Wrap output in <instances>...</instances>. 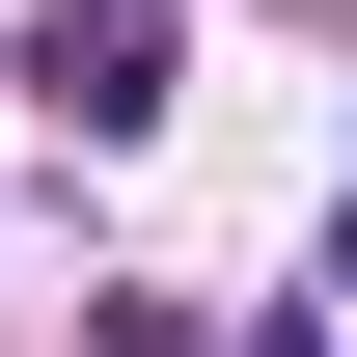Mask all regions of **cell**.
Segmentation results:
<instances>
[{
  "label": "cell",
  "instance_id": "1",
  "mask_svg": "<svg viewBox=\"0 0 357 357\" xmlns=\"http://www.w3.org/2000/svg\"><path fill=\"white\" fill-rule=\"evenodd\" d=\"M28 110L55 137H137L165 110V0H28Z\"/></svg>",
  "mask_w": 357,
  "mask_h": 357
},
{
  "label": "cell",
  "instance_id": "2",
  "mask_svg": "<svg viewBox=\"0 0 357 357\" xmlns=\"http://www.w3.org/2000/svg\"><path fill=\"white\" fill-rule=\"evenodd\" d=\"M248 357H303V330H248Z\"/></svg>",
  "mask_w": 357,
  "mask_h": 357
}]
</instances>
